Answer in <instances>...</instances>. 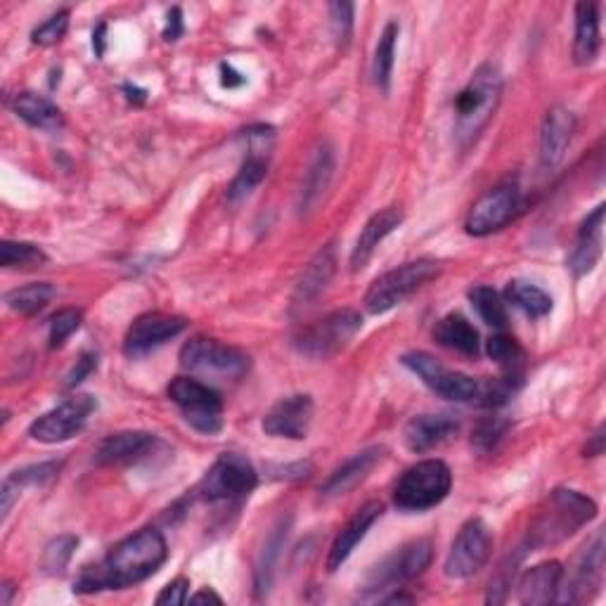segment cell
<instances>
[{"mask_svg":"<svg viewBox=\"0 0 606 606\" xmlns=\"http://www.w3.org/2000/svg\"><path fill=\"white\" fill-rule=\"evenodd\" d=\"M12 109H15L22 121H27L34 128H43V131H57L64 124L60 107L36 93H20L12 102Z\"/></svg>","mask_w":606,"mask_h":606,"instance_id":"obj_31","label":"cell"},{"mask_svg":"<svg viewBox=\"0 0 606 606\" xmlns=\"http://www.w3.org/2000/svg\"><path fill=\"white\" fill-rule=\"evenodd\" d=\"M334 266H337V256H334L332 244H327V247L320 249L315 254V259L304 270L299 285H296L294 292V304L306 306L308 301H313L315 296L327 287V282L334 275Z\"/></svg>","mask_w":606,"mask_h":606,"instance_id":"obj_29","label":"cell"},{"mask_svg":"<svg viewBox=\"0 0 606 606\" xmlns=\"http://www.w3.org/2000/svg\"><path fill=\"white\" fill-rule=\"evenodd\" d=\"M12 592H15V585H12V583H3V604H5V606L12 602Z\"/></svg>","mask_w":606,"mask_h":606,"instance_id":"obj_52","label":"cell"},{"mask_svg":"<svg viewBox=\"0 0 606 606\" xmlns=\"http://www.w3.org/2000/svg\"><path fill=\"white\" fill-rule=\"evenodd\" d=\"M48 263V256L41 247L29 242L5 240L0 244V266L8 270H36Z\"/></svg>","mask_w":606,"mask_h":606,"instance_id":"obj_35","label":"cell"},{"mask_svg":"<svg viewBox=\"0 0 606 606\" xmlns=\"http://www.w3.org/2000/svg\"><path fill=\"white\" fill-rule=\"evenodd\" d=\"M169 398L183 412L185 422L202 434L223 429V398L209 384L192 377H176L169 384Z\"/></svg>","mask_w":606,"mask_h":606,"instance_id":"obj_8","label":"cell"},{"mask_svg":"<svg viewBox=\"0 0 606 606\" xmlns=\"http://www.w3.org/2000/svg\"><path fill=\"white\" fill-rule=\"evenodd\" d=\"M524 211V197L517 183H500L472 206L467 216V232L486 237L510 225Z\"/></svg>","mask_w":606,"mask_h":606,"instance_id":"obj_12","label":"cell"},{"mask_svg":"<svg viewBox=\"0 0 606 606\" xmlns=\"http://www.w3.org/2000/svg\"><path fill=\"white\" fill-rule=\"evenodd\" d=\"M434 339L446 348H453V351L462 356H479L481 348L479 332H476L472 322L460 313H450L438 320V325L434 327Z\"/></svg>","mask_w":606,"mask_h":606,"instance_id":"obj_28","label":"cell"},{"mask_svg":"<svg viewBox=\"0 0 606 606\" xmlns=\"http://www.w3.org/2000/svg\"><path fill=\"white\" fill-rule=\"evenodd\" d=\"M53 299H55V287L48 285V282H34V285L12 289L5 294L8 308H12V311L22 313V315L41 313Z\"/></svg>","mask_w":606,"mask_h":606,"instance_id":"obj_34","label":"cell"},{"mask_svg":"<svg viewBox=\"0 0 606 606\" xmlns=\"http://www.w3.org/2000/svg\"><path fill=\"white\" fill-rule=\"evenodd\" d=\"M453 486V474L441 460H422L401 476L396 483L394 502L398 510L405 512H424L431 510L448 498Z\"/></svg>","mask_w":606,"mask_h":606,"instance_id":"obj_4","label":"cell"},{"mask_svg":"<svg viewBox=\"0 0 606 606\" xmlns=\"http://www.w3.org/2000/svg\"><path fill=\"white\" fill-rule=\"evenodd\" d=\"M507 301L531 318H543L552 311V296L533 282L512 280L507 285Z\"/></svg>","mask_w":606,"mask_h":606,"instance_id":"obj_33","label":"cell"},{"mask_svg":"<svg viewBox=\"0 0 606 606\" xmlns=\"http://www.w3.org/2000/svg\"><path fill=\"white\" fill-rule=\"evenodd\" d=\"M360 330H363V318L353 308H344V311H334L327 318L318 320L315 325L306 327L296 337V348L308 358L325 360L339 353Z\"/></svg>","mask_w":606,"mask_h":606,"instance_id":"obj_10","label":"cell"},{"mask_svg":"<svg viewBox=\"0 0 606 606\" xmlns=\"http://www.w3.org/2000/svg\"><path fill=\"white\" fill-rule=\"evenodd\" d=\"M396 41H398V24L389 22L386 29L382 31V38L375 50V64H372V76H375V83L389 93L391 74H394V57H396Z\"/></svg>","mask_w":606,"mask_h":606,"instance_id":"obj_36","label":"cell"},{"mask_svg":"<svg viewBox=\"0 0 606 606\" xmlns=\"http://www.w3.org/2000/svg\"><path fill=\"white\" fill-rule=\"evenodd\" d=\"M313 422V398L306 394H296L282 398L280 403L270 408L263 417V431L275 438H292L301 441L308 436Z\"/></svg>","mask_w":606,"mask_h":606,"instance_id":"obj_17","label":"cell"},{"mask_svg":"<svg viewBox=\"0 0 606 606\" xmlns=\"http://www.w3.org/2000/svg\"><path fill=\"white\" fill-rule=\"evenodd\" d=\"M159 446V438L147 431H121L105 438L98 446L95 460L100 464H131L147 457Z\"/></svg>","mask_w":606,"mask_h":606,"instance_id":"obj_23","label":"cell"},{"mask_svg":"<svg viewBox=\"0 0 606 606\" xmlns=\"http://www.w3.org/2000/svg\"><path fill=\"white\" fill-rule=\"evenodd\" d=\"M585 453L590 455V457H597V455H602L604 453V424L602 427L590 436V443H588V448H585Z\"/></svg>","mask_w":606,"mask_h":606,"instance_id":"obj_49","label":"cell"},{"mask_svg":"<svg viewBox=\"0 0 606 606\" xmlns=\"http://www.w3.org/2000/svg\"><path fill=\"white\" fill-rule=\"evenodd\" d=\"M460 431V422L453 415H415L403 429L405 446L412 453H429V450L443 446Z\"/></svg>","mask_w":606,"mask_h":606,"instance_id":"obj_19","label":"cell"},{"mask_svg":"<svg viewBox=\"0 0 606 606\" xmlns=\"http://www.w3.org/2000/svg\"><path fill=\"white\" fill-rule=\"evenodd\" d=\"M180 365L202 377L237 382L249 372L252 360L235 346L209 337H192L180 348Z\"/></svg>","mask_w":606,"mask_h":606,"instance_id":"obj_7","label":"cell"},{"mask_svg":"<svg viewBox=\"0 0 606 606\" xmlns=\"http://www.w3.org/2000/svg\"><path fill=\"white\" fill-rule=\"evenodd\" d=\"M562 578H564V569L559 562L533 566V569H528L519 580V599L531 606L554 602L559 597Z\"/></svg>","mask_w":606,"mask_h":606,"instance_id":"obj_25","label":"cell"},{"mask_svg":"<svg viewBox=\"0 0 606 606\" xmlns=\"http://www.w3.org/2000/svg\"><path fill=\"white\" fill-rule=\"evenodd\" d=\"M401 363L415 372V375L429 386V389L446 398V401L455 403H479L481 398V382L474 379L469 375H462V372H453L443 368L438 360L424 351H412L405 353Z\"/></svg>","mask_w":606,"mask_h":606,"instance_id":"obj_9","label":"cell"},{"mask_svg":"<svg viewBox=\"0 0 606 606\" xmlns=\"http://www.w3.org/2000/svg\"><path fill=\"white\" fill-rule=\"evenodd\" d=\"M441 263L434 259H417L398 266L396 270H389V273L372 282L365 294V308L372 315L391 311L398 304H403L410 294H415L441 275Z\"/></svg>","mask_w":606,"mask_h":606,"instance_id":"obj_5","label":"cell"},{"mask_svg":"<svg viewBox=\"0 0 606 606\" xmlns=\"http://www.w3.org/2000/svg\"><path fill=\"white\" fill-rule=\"evenodd\" d=\"M493 554V536L481 519H472L460 528L446 559V576L464 580L479 573Z\"/></svg>","mask_w":606,"mask_h":606,"instance_id":"obj_13","label":"cell"},{"mask_svg":"<svg viewBox=\"0 0 606 606\" xmlns=\"http://www.w3.org/2000/svg\"><path fill=\"white\" fill-rule=\"evenodd\" d=\"M382 514H384V505L377 500L368 502V505H363L353 514V519L346 524V528L337 536V540H334V545L330 550V559H327L330 573L341 569V564L351 557L360 540L368 536V531L375 526V521L382 517Z\"/></svg>","mask_w":606,"mask_h":606,"instance_id":"obj_21","label":"cell"},{"mask_svg":"<svg viewBox=\"0 0 606 606\" xmlns=\"http://www.w3.org/2000/svg\"><path fill=\"white\" fill-rule=\"evenodd\" d=\"M242 136L247 140V157H244L240 171L228 190V197L232 202L247 197L254 188L263 183L275 147V131L270 126H252Z\"/></svg>","mask_w":606,"mask_h":606,"instance_id":"obj_15","label":"cell"},{"mask_svg":"<svg viewBox=\"0 0 606 606\" xmlns=\"http://www.w3.org/2000/svg\"><path fill=\"white\" fill-rule=\"evenodd\" d=\"M330 20H332V31H334V38H337V43L346 46L348 41H351V31H353V5L351 3H332Z\"/></svg>","mask_w":606,"mask_h":606,"instance_id":"obj_44","label":"cell"},{"mask_svg":"<svg viewBox=\"0 0 606 606\" xmlns=\"http://www.w3.org/2000/svg\"><path fill=\"white\" fill-rule=\"evenodd\" d=\"M180 34H183V15H180V8H173L169 12V22H166L164 38L166 41H178Z\"/></svg>","mask_w":606,"mask_h":606,"instance_id":"obj_47","label":"cell"},{"mask_svg":"<svg viewBox=\"0 0 606 606\" xmlns=\"http://www.w3.org/2000/svg\"><path fill=\"white\" fill-rule=\"evenodd\" d=\"M576 133V116L566 107H552L545 116L543 133H540V162L545 169H554L566 150H569Z\"/></svg>","mask_w":606,"mask_h":606,"instance_id":"obj_20","label":"cell"},{"mask_svg":"<svg viewBox=\"0 0 606 606\" xmlns=\"http://www.w3.org/2000/svg\"><path fill=\"white\" fill-rule=\"evenodd\" d=\"M431 559H434V545L427 538L412 540V543L398 547L396 552L389 554V557H384L377 566H372L370 573L365 576L363 588H360L363 599L377 597L386 590H401V585L408 583V580L427 571Z\"/></svg>","mask_w":606,"mask_h":606,"instance_id":"obj_6","label":"cell"},{"mask_svg":"<svg viewBox=\"0 0 606 606\" xmlns=\"http://www.w3.org/2000/svg\"><path fill=\"white\" fill-rule=\"evenodd\" d=\"M332 173H334V154L332 150L325 145V147H320L318 154H315V159L311 164V169H308L306 173V180H304V188H301V202H299V209L306 214V211H311L313 206L318 204V199L325 195V190L330 185V180H332Z\"/></svg>","mask_w":606,"mask_h":606,"instance_id":"obj_32","label":"cell"},{"mask_svg":"<svg viewBox=\"0 0 606 606\" xmlns=\"http://www.w3.org/2000/svg\"><path fill=\"white\" fill-rule=\"evenodd\" d=\"M188 588H190V583H188L185 578H176L173 583H169L159 592L157 604L159 606H164V604H171V606L185 604L188 602Z\"/></svg>","mask_w":606,"mask_h":606,"instance_id":"obj_45","label":"cell"},{"mask_svg":"<svg viewBox=\"0 0 606 606\" xmlns=\"http://www.w3.org/2000/svg\"><path fill=\"white\" fill-rule=\"evenodd\" d=\"M597 517V505L588 495L571 491V488H557L547 500V507L538 514L536 524L528 533V550H540L557 545L562 540L571 538L578 528H583Z\"/></svg>","mask_w":606,"mask_h":606,"instance_id":"obj_3","label":"cell"},{"mask_svg":"<svg viewBox=\"0 0 606 606\" xmlns=\"http://www.w3.org/2000/svg\"><path fill=\"white\" fill-rule=\"evenodd\" d=\"M190 602H192V604H204V602L223 604V599H221V597H218L214 590H199V592H197V595H192V597H190Z\"/></svg>","mask_w":606,"mask_h":606,"instance_id":"obj_50","label":"cell"},{"mask_svg":"<svg viewBox=\"0 0 606 606\" xmlns=\"http://www.w3.org/2000/svg\"><path fill=\"white\" fill-rule=\"evenodd\" d=\"M95 408L98 403L93 396L76 394L64 403H60L55 410L46 412L43 417H38L31 424L29 434L34 441L41 443H64L86 427V422L93 415Z\"/></svg>","mask_w":606,"mask_h":606,"instance_id":"obj_14","label":"cell"},{"mask_svg":"<svg viewBox=\"0 0 606 606\" xmlns=\"http://www.w3.org/2000/svg\"><path fill=\"white\" fill-rule=\"evenodd\" d=\"M502 95V74L486 62L472 74L469 83L455 98V138L460 147H469L491 124Z\"/></svg>","mask_w":606,"mask_h":606,"instance_id":"obj_2","label":"cell"},{"mask_svg":"<svg viewBox=\"0 0 606 606\" xmlns=\"http://www.w3.org/2000/svg\"><path fill=\"white\" fill-rule=\"evenodd\" d=\"M510 427H512V424H510V420H505V417H498V415L483 417V420L474 427L472 446H474L476 450H479L481 455L495 453L498 446L502 443V438L507 436Z\"/></svg>","mask_w":606,"mask_h":606,"instance_id":"obj_38","label":"cell"},{"mask_svg":"<svg viewBox=\"0 0 606 606\" xmlns=\"http://www.w3.org/2000/svg\"><path fill=\"white\" fill-rule=\"evenodd\" d=\"M384 457V448H368L363 453H358L356 457L348 460L344 467H339L334 472L330 479L325 481V486L320 488V493L325 498H337L351 491L365 476L372 472V467Z\"/></svg>","mask_w":606,"mask_h":606,"instance_id":"obj_27","label":"cell"},{"mask_svg":"<svg viewBox=\"0 0 606 606\" xmlns=\"http://www.w3.org/2000/svg\"><path fill=\"white\" fill-rule=\"evenodd\" d=\"M188 330V320L166 313H147L136 318V322L126 332L124 351L128 358H140L166 341L176 339L180 332Z\"/></svg>","mask_w":606,"mask_h":606,"instance_id":"obj_16","label":"cell"},{"mask_svg":"<svg viewBox=\"0 0 606 606\" xmlns=\"http://www.w3.org/2000/svg\"><path fill=\"white\" fill-rule=\"evenodd\" d=\"M57 472H60V462H43V464H34V467L12 472L3 481V488H0V500H3V519H8L12 505H15V500L20 498L24 488L41 486L50 479H55Z\"/></svg>","mask_w":606,"mask_h":606,"instance_id":"obj_30","label":"cell"},{"mask_svg":"<svg viewBox=\"0 0 606 606\" xmlns=\"http://www.w3.org/2000/svg\"><path fill=\"white\" fill-rule=\"evenodd\" d=\"M166 554L169 550H166V540L157 528H143V531L114 545L102 562L86 566L81 576L76 578L74 592L88 595V592L124 590L140 583V580L159 571V566L166 562Z\"/></svg>","mask_w":606,"mask_h":606,"instance_id":"obj_1","label":"cell"},{"mask_svg":"<svg viewBox=\"0 0 606 606\" xmlns=\"http://www.w3.org/2000/svg\"><path fill=\"white\" fill-rule=\"evenodd\" d=\"M285 536H287V528H278V531L270 536V543L266 545L263 559L259 564V571H256V592H259V597L268 595L270 583H273L275 559H278L280 547H282V540H285Z\"/></svg>","mask_w":606,"mask_h":606,"instance_id":"obj_41","label":"cell"},{"mask_svg":"<svg viewBox=\"0 0 606 606\" xmlns=\"http://www.w3.org/2000/svg\"><path fill=\"white\" fill-rule=\"evenodd\" d=\"M81 311L76 308H62L48 322V339H50V348H60L64 341H67L72 334L81 327Z\"/></svg>","mask_w":606,"mask_h":606,"instance_id":"obj_42","label":"cell"},{"mask_svg":"<svg viewBox=\"0 0 606 606\" xmlns=\"http://www.w3.org/2000/svg\"><path fill=\"white\" fill-rule=\"evenodd\" d=\"M67 27H69V12L60 10L57 15L46 20L41 27L34 29L31 41L36 46H55L57 41H62L64 34H67Z\"/></svg>","mask_w":606,"mask_h":606,"instance_id":"obj_43","label":"cell"},{"mask_svg":"<svg viewBox=\"0 0 606 606\" xmlns=\"http://www.w3.org/2000/svg\"><path fill=\"white\" fill-rule=\"evenodd\" d=\"M95 368H98V356L83 353L79 360H76V368L72 370V375H69V382H67L69 389H72V386L79 384V382H83Z\"/></svg>","mask_w":606,"mask_h":606,"instance_id":"obj_46","label":"cell"},{"mask_svg":"<svg viewBox=\"0 0 606 606\" xmlns=\"http://www.w3.org/2000/svg\"><path fill=\"white\" fill-rule=\"evenodd\" d=\"M469 301L486 325H491L495 330L507 327V308L502 304V296L493 287L479 285L469 289Z\"/></svg>","mask_w":606,"mask_h":606,"instance_id":"obj_37","label":"cell"},{"mask_svg":"<svg viewBox=\"0 0 606 606\" xmlns=\"http://www.w3.org/2000/svg\"><path fill=\"white\" fill-rule=\"evenodd\" d=\"M401 223H403V211L396 209V206H389V209L372 216L358 235V242L351 254V268L363 270L368 266V261L372 259V254L377 252L379 244L389 237Z\"/></svg>","mask_w":606,"mask_h":606,"instance_id":"obj_24","label":"cell"},{"mask_svg":"<svg viewBox=\"0 0 606 606\" xmlns=\"http://www.w3.org/2000/svg\"><path fill=\"white\" fill-rule=\"evenodd\" d=\"M93 46H95V53L98 55L105 53V24H100L98 31L93 34Z\"/></svg>","mask_w":606,"mask_h":606,"instance_id":"obj_51","label":"cell"},{"mask_svg":"<svg viewBox=\"0 0 606 606\" xmlns=\"http://www.w3.org/2000/svg\"><path fill=\"white\" fill-rule=\"evenodd\" d=\"M602 34H599V8L595 3L576 5V38H573V60L580 67L592 64L599 55Z\"/></svg>","mask_w":606,"mask_h":606,"instance_id":"obj_26","label":"cell"},{"mask_svg":"<svg viewBox=\"0 0 606 606\" xmlns=\"http://www.w3.org/2000/svg\"><path fill=\"white\" fill-rule=\"evenodd\" d=\"M256 483H259V474H256L254 464L247 457L237 453H223L204 474L199 493L209 502L235 500L249 495Z\"/></svg>","mask_w":606,"mask_h":606,"instance_id":"obj_11","label":"cell"},{"mask_svg":"<svg viewBox=\"0 0 606 606\" xmlns=\"http://www.w3.org/2000/svg\"><path fill=\"white\" fill-rule=\"evenodd\" d=\"M604 580V538L602 533L595 538V543L588 545V550L580 554L576 564V571L571 576L569 588H562L564 595L557 597L562 602H585L592 595H597ZM559 590V592H562Z\"/></svg>","mask_w":606,"mask_h":606,"instance_id":"obj_18","label":"cell"},{"mask_svg":"<svg viewBox=\"0 0 606 606\" xmlns=\"http://www.w3.org/2000/svg\"><path fill=\"white\" fill-rule=\"evenodd\" d=\"M221 74H223V79H221V83L225 86V88H240V86H244L247 83V79H244V76L240 74V72H235L232 69V64H221Z\"/></svg>","mask_w":606,"mask_h":606,"instance_id":"obj_48","label":"cell"},{"mask_svg":"<svg viewBox=\"0 0 606 606\" xmlns=\"http://www.w3.org/2000/svg\"><path fill=\"white\" fill-rule=\"evenodd\" d=\"M602 244H604V204H599L595 211H592L583 225H580L576 247L569 256V270L580 278L588 275L592 268L597 266L602 259Z\"/></svg>","mask_w":606,"mask_h":606,"instance_id":"obj_22","label":"cell"},{"mask_svg":"<svg viewBox=\"0 0 606 606\" xmlns=\"http://www.w3.org/2000/svg\"><path fill=\"white\" fill-rule=\"evenodd\" d=\"M486 351L500 368L507 370V375H519L521 377L519 365L524 360V351H521V346L517 344V339L507 337V334H495V337L488 339Z\"/></svg>","mask_w":606,"mask_h":606,"instance_id":"obj_39","label":"cell"},{"mask_svg":"<svg viewBox=\"0 0 606 606\" xmlns=\"http://www.w3.org/2000/svg\"><path fill=\"white\" fill-rule=\"evenodd\" d=\"M79 545V540L74 536H60L50 543L43 552V569L50 576H62L64 569H67L69 559L74 557V550Z\"/></svg>","mask_w":606,"mask_h":606,"instance_id":"obj_40","label":"cell"}]
</instances>
